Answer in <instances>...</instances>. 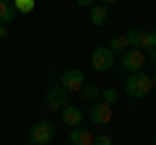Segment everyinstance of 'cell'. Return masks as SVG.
Listing matches in <instances>:
<instances>
[{
	"mask_svg": "<svg viewBox=\"0 0 156 145\" xmlns=\"http://www.w3.org/2000/svg\"><path fill=\"white\" fill-rule=\"evenodd\" d=\"M151 88H154V80H151V75H146V72H130L128 80H125V93H128L130 99H143Z\"/></svg>",
	"mask_w": 156,
	"mask_h": 145,
	"instance_id": "obj_1",
	"label": "cell"
},
{
	"mask_svg": "<svg viewBox=\"0 0 156 145\" xmlns=\"http://www.w3.org/2000/svg\"><path fill=\"white\" fill-rule=\"evenodd\" d=\"M52 135H55V124H52L50 119H39V122H34L31 130H29V143L31 145H47L52 140Z\"/></svg>",
	"mask_w": 156,
	"mask_h": 145,
	"instance_id": "obj_2",
	"label": "cell"
},
{
	"mask_svg": "<svg viewBox=\"0 0 156 145\" xmlns=\"http://www.w3.org/2000/svg\"><path fill=\"white\" fill-rule=\"evenodd\" d=\"M143 65H146V52H140V49H128L120 57V67H122L128 75L130 72H140Z\"/></svg>",
	"mask_w": 156,
	"mask_h": 145,
	"instance_id": "obj_3",
	"label": "cell"
},
{
	"mask_svg": "<svg viewBox=\"0 0 156 145\" xmlns=\"http://www.w3.org/2000/svg\"><path fill=\"white\" fill-rule=\"evenodd\" d=\"M83 83H86V75L78 70V67H68V70L62 72V78H60V86L68 93H78V91L83 88Z\"/></svg>",
	"mask_w": 156,
	"mask_h": 145,
	"instance_id": "obj_4",
	"label": "cell"
},
{
	"mask_svg": "<svg viewBox=\"0 0 156 145\" xmlns=\"http://www.w3.org/2000/svg\"><path fill=\"white\" fill-rule=\"evenodd\" d=\"M115 65V55H112L109 47H96L94 55H91V67L96 72H107L109 67Z\"/></svg>",
	"mask_w": 156,
	"mask_h": 145,
	"instance_id": "obj_5",
	"label": "cell"
},
{
	"mask_svg": "<svg viewBox=\"0 0 156 145\" xmlns=\"http://www.w3.org/2000/svg\"><path fill=\"white\" fill-rule=\"evenodd\" d=\"M62 106H68V91L62 88L60 83H55V86H50V88H47V109L60 112Z\"/></svg>",
	"mask_w": 156,
	"mask_h": 145,
	"instance_id": "obj_6",
	"label": "cell"
},
{
	"mask_svg": "<svg viewBox=\"0 0 156 145\" xmlns=\"http://www.w3.org/2000/svg\"><path fill=\"white\" fill-rule=\"evenodd\" d=\"M89 117L94 124H109L112 122V104H107V101H99V104H94L89 109Z\"/></svg>",
	"mask_w": 156,
	"mask_h": 145,
	"instance_id": "obj_7",
	"label": "cell"
},
{
	"mask_svg": "<svg viewBox=\"0 0 156 145\" xmlns=\"http://www.w3.org/2000/svg\"><path fill=\"white\" fill-rule=\"evenodd\" d=\"M60 117L65 124H70V127H81V122H83V112L78 109L76 104H68L60 109Z\"/></svg>",
	"mask_w": 156,
	"mask_h": 145,
	"instance_id": "obj_8",
	"label": "cell"
},
{
	"mask_svg": "<svg viewBox=\"0 0 156 145\" xmlns=\"http://www.w3.org/2000/svg\"><path fill=\"white\" fill-rule=\"evenodd\" d=\"M68 137H70L73 145H94V135H91L86 127H70Z\"/></svg>",
	"mask_w": 156,
	"mask_h": 145,
	"instance_id": "obj_9",
	"label": "cell"
},
{
	"mask_svg": "<svg viewBox=\"0 0 156 145\" xmlns=\"http://www.w3.org/2000/svg\"><path fill=\"white\" fill-rule=\"evenodd\" d=\"M89 21L94 23V26H104L107 21H109V8L107 5H91V13H89Z\"/></svg>",
	"mask_w": 156,
	"mask_h": 145,
	"instance_id": "obj_10",
	"label": "cell"
},
{
	"mask_svg": "<svg viewBox=\"0 0 156 145\" xmlns=\"http://www.w3.org/2000/svg\"><path fill=\"white\" fill-rule=\"evenodd\" d=\"M13 18H16V8H13L11 0H0V23H11Z\"/></svg>",
	"mask_w": 156,
	"mask_h": 145,
	"instance_id": "obj_11",
	"label": "cell"
},
{
	"mask_svg": "<svg viewBox=\"0 0 156 145\" xmlns=\"http://www.w3.org/2000/svg\"><path fill=\"white\" fill-rule=\"evenodd\" d=\"M138 49L140 52H154L156 49V31H143V34H140Z\"/></svg>",
	"mask_w": 156,
	"mask_h": 145,
	"instance_id": "obj_12",
	"label": "cell"
},
{
	"mask_svg": "<svg viewBox=\"0 0 156 145\" xmlns=\"http://www.w3.org/2000/svg\"><path fill=\"white\" fill-rule=\"evenodd\" d=\"M107 47L112 49V55H122V52H128V42H125V36H112Z\"/></svg>",
	"mask_w": 156,
	"mask_h": 145,
	"instance_id": "obj_13",
	"label": "cell"
},
{
	"mask_svg": "<svg viewBox=\"0 0 156 145\" xmlns=\"http://www.w3.org/2000/svg\"><path fill=\"white\" fill-rule=\"evenodd\" d=\"M78 93H81V99H83V101H96L101 91L96 88V86H91V83H83V88L78 91Z\"/></svg>",
	"mask_w": 156,
	"mask_h": 145,
	"instance_id": "obj_14",
	"label": "cell"
},
{
	"mask_svg": "<svg viewBox=\"0 0 156 145\" xmlns=\"http://www.w3.org/2000/svg\"><path fill=\"white\" fill-rule=\"evenodd\" d=\"M140 29H130L128 34H122L125 36V42H128V49H138V44H140Z\"/></svg>",
	"mask_w": 156,
	"mask_h": 145,
	"instance_id": "obj_15",
	"label": "cell"
},
{
	"mask_svg": "<svg viewBox=\"0 0 156 145\" xmlns=\"http://www.w3.org/2000/svg\"><path fill=\"white\" fill-rule=\"evenodd\" d=\"M11 3L16 8V13H31L37 8V0H11Z\"/></svg>",
	"mask_w": 156,
	"mask_h": 145,
	"instance_id": "obj_16",
	"label": "cell"
},
{
	"mask_svg": "<svg viewBox=\"0 0 156 145\" xmlns=\"http://www.w3.org/2000/svg\"><path fill=\"white\" fill-rule=\"evenodd\" d=\"M101 96H104L107 104H115V101H117V88H104V91H101Z\"/></svg>",
	"mask_w": 156,
	"mask_h": 145,
	"instance_id": "obj_17",
	"label": "cell"
},
{
	"mask_svg": "<svg viewBox=\"0 0 156 145\" xmlns=\"http://www.w3.org/2000/svg\"><path fill=\"white\" fill-rule=\"evenodd\" d=\"M94 145H112V137L109 135H99V137H94Z\"/></svg>",
	"mask_w": 156,
	"mask_h": 145,
	"instance_id": "obj_18",
	"label": "cell"
},
{
	"mask_svg": "<svg viewBox=\"0 0 156 145\" xmlns=\"http://www.w3.org/2000/svg\"><path fill=\"white\" fill-rule=\"evenodd\" d=\"M8 36H11V29H8V26H5V23H0V39L5 42V39H8Z\"/></svg>",
	"mask_w": 156,
	"mask_h": 145,
	"instance_id": "obj_19",
	"label": "cell"
},
{
	"mask_svg": "<svg viewBox=\"0 0 156 145\" xmlns=\"http://www.w3.org/2000/svg\"><path fill=\"white\" fill-rule=\"evenodd\" d=\"M76 3H78V8H91L94 5V0H76Z\"/></svg>",
	"mask_w": 156,
	"mask_h": 145,
	"instance_id": "obj_20",
	"label": "cell"
},
{
	"mask_svg": "<svg viewBox=\"0 0 156 145\" xmlns=\"http://www.w3.org/2000/svg\"><path fill=\"white\" fill-rule=\"evenodd\" d=\"M112 3H117V0H101V5H107V8H109Z\"/></svg>",
	"mask_w": 156,
	"mask_h": 145,
	"instance_id": "obj_21",
	"label": "cell"
},
{
	"mask_svg": "<svg viewBox=\"0 0 156 145\" xmlns=\"http://www.w3.org/2000/svg\"><path fill=\"white\" fill-rule=\"evenodd\" d=\"M151 60H154V62H156V49H154V52H151Z\"/></svg>",
	"mask_w": 156,
	"mask_h": 145,
	"instance_id": "obj_22",
	"label": "cell"
},
{
	"mask_svg": "<svg viewBox=\"0 0 156 145\" xmlns=\"http://www.w3.org/2000/svg\"><path fill=\"white\" fill-rule=\"evenodd\" d=\"M151 80H154V86H156V72H154V78H151Z\"/></svg>",
	"mask_w": 156,
	"mask_h": 145,
	"instance_id": "obj_23",
	"label": "cell"
}]
</instances>
